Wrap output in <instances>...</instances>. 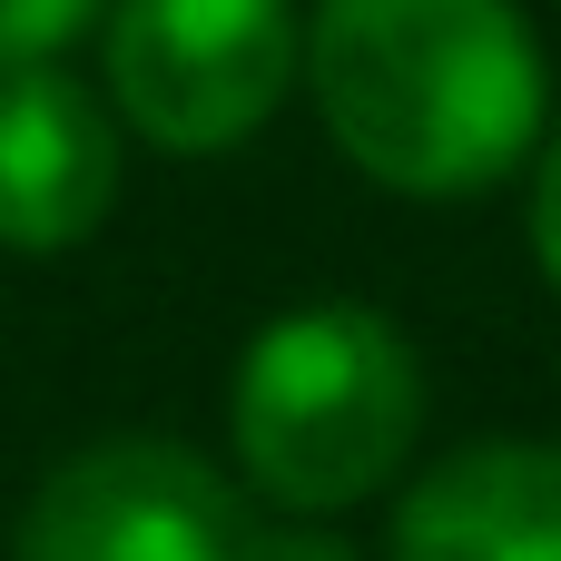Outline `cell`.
Segmentation results:
<instances>
[{
    "mask_svg": "<svg viewBox=\"0 0 561 561\" xmlns=\"http://www.w3.org/2000/svg\"><path fill=\"white\" fill-rule=\"evenodd\" d=\"M306 79L335 148L404 197L493 187L533 158L552 108L523 0H316Z\"/></svg>",
    "mask_w": 561,
    "mask_h": 561,
    "instance_id": "6da1fadb",
    "label": "cell"
},
{
    "mask_svg": "<svg viewBox=\"0 0 561 561\" xmlns=\"http://www.w3.org/2000/svg\"><path fill=\"white\" fill-rule=\"evenodd\" d=\"M424 424V365L394 316L355 296H306L266 316L227 385V434L256 493L286 513H345L394 483Z\"/></svg>",
    "mask_w": 561,
    "mask_h": 561,
    "instance_id": "7a4b0ae2",
    "label": "cell"
},
{
    "mask_svg": "<svg viewBox=\"0 0 561 561\" xmlns=\"http://www.w3.org/2000/svg\"><path fill=\"white\" fill-rule=\"evenodd\" d=\"M306 69L296 0H118L108 10V89L138 138L178 158H217L276 118Z\"/></svg>",
    "mask_w": 561,
    "mask_h": 561,
    "instance_id": "3957f363",
    "label": "cell"
},
{
    "mask_svg": "<svg viewBox=\"0 0 561 561\" xmlns=\"http://www.w3.org/2000/svg\"><path fill=\"white\" fill-rule=\"evenodd\" d=\"M237 542L247 513L207 454L168 434H108L30 493L10 561H237Z\"/></svg>",
    "mask_w": 561,
    "mask_h": 561,
    "instance_id": "277c9868",
    "label": "cell"
},
{
    "mask_svg": "<svg viewBox=\"0 0 561 561\" xmlns=\"http://www.w3.org/2000/svg\"><path fill=\"white\" fill-rule=\"evenodd\" d=\"M118 197V118L59 59L0 69V247H79Z\"/></svg>",
    "mask_w": 561,
    "mask_h": 561,
    "instance_id": "5b68a950",
    "label": "cell"
},
{
    "mask_svg": "<svg viewBox=\"0 0 561 561\" xmlns=\"http://www.w3.org/2000/svg\"><path fill=\"white\" fill-rule=\"evenodd\" d=\"M394 561H561V444L483 434L404 483Z\"/></svg>",
    "mask_w": 561,
    "mask_h": 561,
    "instance_id": "8992f818",
    "label": "cell"
},
{
    "mask_svg": "<svg viewBox=\"0 0 561 561\" xmlns=\"http://www.w3.org/2000/svg\"><path fill=\"white\" fill-rule=\"evenodd\" d=\"M89 10L99 0H0V69H39L49 49H69Z\"/></svg>",
    "mask_w": 561,
    "mask_h": 561,
    "instance_id": "52a82bcc",
    "label": "cell"
},
{
    "mask_svg": "<svg viewBox=\"0 0 561 561\" xmlns=\"http://www.w3.org/2000/svg\"><path fill=\"white\" fill-rule=\"evenodd\" d=\"M237 561H355L345 533H316V523H247Z\"/></svg>",
    "mask_w": 561,
    "mask_h": 561,
    "instance_id": "ba28073f",
    "label": "cell"
},
{
    "mask_svg": "<svg viewBox=\"0 0 561 561\" xmlns=\"http://www.w3.org/2000/svg\"><path fill=\"white\" fill-rule=\"evenodd\" d=\"M533 256H542V276L561 286V138L542 148V168H533Z\"/></svg>",
    "mask_w": 561,
    "mask_h": 561,
    "instance_id": "9c48e42d",
    "label": "cell"
}]
</instances>
